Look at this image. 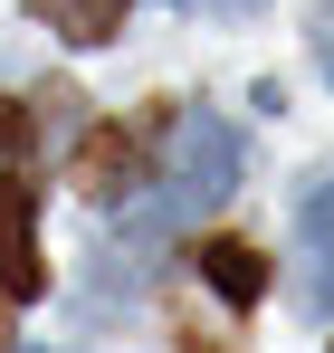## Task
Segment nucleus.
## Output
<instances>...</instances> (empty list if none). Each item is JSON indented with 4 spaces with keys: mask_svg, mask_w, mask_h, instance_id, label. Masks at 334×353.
I'll list each match as a JSON object with an SVG mask.
<instances>
[{
    "mask_svg": "<svg viewBox=\"0 0 334 353\" xmlns=\"http://www.w3.org/2000/svg\"><path fill=\"white\" fill-rule=\"evenodd\" d=\"M229 181H239V134H229L220 115H181L172 124V163H163V181L134 201V220H124V258H144V248H163L172 230H191L201 210H220L229 201Z\"/></svg>",
    "mask_w": 334,
    "mask_h": 353,
    "instance_id": "obj_1",
    "label": "nucleus"
},
{
    "mask_svg": "<svg viewBox=\"0 0 334 353\" xmlns=\"http://www.w3.org/2000/svg\"><path fill=\"white\" fill-rule=\"evenodd\" d=\"M29 296H48V258H39V181L0 172V305H29Z\"/></svg>",
    "mask_w": 334,
    "mask_h": 353,
    "instance_id": "obj_2",
    "label": "nucleus"
},
{
    "mask_svg": "<svg viewBox=\"0 0 334 353\" xmlns=\"http://www.w3.org/2000/svg\"><path fill=\"white\" fill-rule=\"evenodd\" d=\"M134 181H144V124H96L86 153H77V191L115 201V191H134Z\"/></svg>",
    "mask_w": 334,
    "mask_h": 353,
    "instance_id": "obj_3",
    "label": "nucleus"
},
{
    "mask_svg": "<svg viewBox=\"0 0 334 353\" xmlns=\"http://www.w3.org/2000/svg\"><path fill=\"white\" fill-rule=\"evenodd\" d=\"M296 239H306V305L334 315V172L296 201Z\"/></svg>",
    "mask_w": 334,
    "mask_h": 353,
    "instance_id": "obj_4",
    "label": "nucleus"
},
{
    "mask_svg": "<svg viewBox=\"0 0 334 353\" xmlns=\"http://www.w3.org/2000/svg\"><path fill=\"white\" fill-rule=\"evenodd\" d=\"M39 19H48L67 48H106L115 29H124V0H29Z\"/></svg>",
    "mask_w": 334,
    "mask_h": 353,
    "instance_id": "obj_5",
    "label": "nucleus"
},
{
    "mask_svg": "<svg viewBox=\"0 0 334 353\" xmlns=\"http://www.w3.org/2000/svg\"><path fill=\"white\" fill-rule=\"evenodd\" d=\"M201 277L229 296V305H258V287H268V268H258V248H239V239H210L201 248Z\"/></svg>",
    "mask_w": 334,
    "mask_h": 353,
    "instance_id": "obj_6",
    "label": "nucleus"
},
{
    "mask_svg": "<svg viewBox=\"0 0 334 353\" xmlns=\"http://www.w3.org/2000/svg\"><path fill=\"white\" fill-rule=\"evenodd\" d=\"M315 67L334 77V0H325V19H315Z\"/></svg>",
    "mask_w": 334,
    "mask_h": 353,
    "instance_id": "obj_7",
    "label": "nucleus"
},
{
    "mask_svg": "<svg viewBox=\"0 0 334 353\" xmlns=\"http://www.w3.org/2000/svg\"><path fill=\"white\" fill-rule=\"evenodd\" d=\"M0 353H10V305H0Z\"/></svg>",
    "mask_w": 334,
    "mask_h": 353,
    "instance_id": "obj_8",
    "label": "nucleus"
},
{
    "mask_svg": "<svg viewBox=\"0 0 334 353\" xmlns=\"http://www.w3.org/2000/svg\"><path fill=\"white\" fill-rule=\"evenodd\" d=\"M181 353H220V344H181Z\"/></svg>",
    "mask_w": 334,
    "mask_h": 353,
    "instance_id": "obj_9",
    "label": "nucleus"
},
{
    "mask_svg": "<svg viewBox=\"0 0 334 353\" xmlns=\"http://www.w3.org/2000/svg\"><path fill=\"white\" fill-rule=\"evenodd\" d=\"M172 10H201V0H172Z\"/></svg>",
    "mask_w": 334,
    "mask_h": 353,
    "instance_id": "obj_10",
    "label": "nucleus"
}]
</instances>
